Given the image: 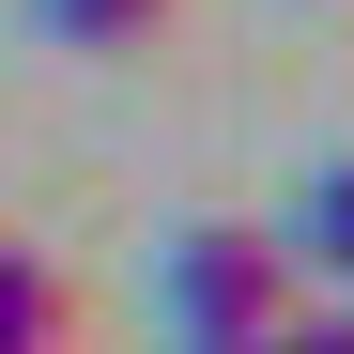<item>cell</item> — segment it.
Here are the masks:
<instances>
[{
  "label": "cell",
  "instance_id": "cell-1",
  "mask_svg": "<svg viewBox=\"0 0 354 354\" xmlns=\"http://www.w3.org/2000/svg\"><path fill=\"white\" fill-rule=\"evenodd\" d=\"M154 308H169V339H262L292 308V262H277V231H169Z\"/></svg>",
  "mask_w": 354,
  "mask_h": 354
},
{
  "label": "cell",
  "instance_id": "cell-2",
  "mask_svg": "<svg viewBox=\"0 0 354 354\" xmlns=\"http://www.w3.org/2000/svg\"><path fill=\"white\" fill-rule=\"evenodd\" d=\"M46 339H62V277L31 247H0V354H46Z\"/></svg>",
  "mask_w": 354,
  "mask_h": 354
},
{
  "label": "cell",
  "instance_id": "cell-3",
  "mask_svg": "<svg viewBox=\"0 0 354 354\" xmlns=\"http://www.w3.org/2000/svg\"><path fill=\"white\" fill-rule=\"evenodd\" d=\"M339 247H354V185H339V169H308V201H292V231H277V262H308V277H339Z\"/></svg>",
  "mask_w": 354,
  "mask_h": 354
},
{
  "label": "cell",
  "instance_id": "cell-4",
  "mask_svg": "<svg viewBox=\"0 0 354 354\" xmlns=\"http://www.w3.org/2000/svg\"><path fill=\"white\" fill-rule=\"evenodd\" d=\"M31 16L62 31V46H139V31L169 16V0H31Z\"/></svg>",
  "mask_w": 354,
  "mask_h": 354
},
{
  "label": "cell",
  "instance_id": "cell-5",
  "mask_svg": "<svg viewBox=\"0 0 354 354\" xmlns=\"http://www.w3.org/2000/svg\"><path fill=\"white\" fill-rule=\"evenodd\" d=\"M247 354H354V339H339V324H292V308H277V324H262Z\"/></svg>",
  "mask_w": 354,
  "mask_h": 354
},
{
  "label": "cell",
  "instance_id": "cell-6",
  "mask_svg": "<svg viewBox=\"0 0 354 354\" xmlns=\"http://www.w3.org/2000/svg\"><path fill=\"white\" fill-rule=\"evenodd\" d=\"M169 354H247V339H169Z\"/></svg>",
  "mask_w": 354,
  "mask_h": 354
},
{
  "label": "cell",
  "instance_id": "cell-7",
  "mask_svg": "<svg viewBox=\"0 0 354 354\" xmlns=\"http://www.w3.org/2000/svg\"><path fill=\"white\" fill-rule=\"evenodd\" d=\"M46 354H62V339H46Z\"/></svg>",
  "mask_w": 354,
  "mask_h": 354
}]
</instances>
